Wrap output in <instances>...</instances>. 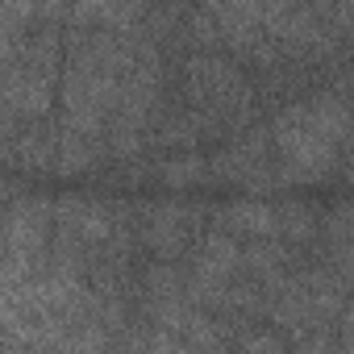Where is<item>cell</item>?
<instances>
[{"mask_svg": "<svg viewBox=\"0 0 354 354\" xmlns=\"http://www.w3.org/2000/svg\"><path fill=\"white\" fill-rule=\"evenodd\" d=\"M201 209H180V205H158V209H142L138 213V242L142 246H150L158 259H180L188 246H192V238H196V230H201Z\"/></svg>", "mask_w": 354, "mask_h": 354, "instance_id": "6da1fadb", "label": "cell"}, {"mask_svg": "<svg viewBox=\"0 0 354 354\" xmlns=\"http://www.w3.org/2000/svg\"><path fill=\"white\" fill-rule=\"evenodd\" d=\"M242 271V246L225 234H205L201 246H196V259H192V279H209V283H230L234 275Z\"/></svg>", "mask_w": 354, "mask_h": 354, "instance_id": "7a4b0ae2", "label": "cell"}, {"mask_svg": "<svg viewBox=\"0 0 354 354\" xmlns=\"http://www.w3.org/2000/svg\"><path fill=\"white\" fill-rule=\"evenodd\" d=\"M217 234H225L234 242L238 238H250V242L275 238V209L263 201H238L225 213H217Z\"/></svg>", "mask_w": 354, "mask_h": 354, "instance_id": "3957f363", "label": "cell"}, {"mask_svg": "<svg viewBox=\"0 0 354 354\" xmlns=\"http://www.w3.org/2000/svg\"><path fill=\"white\" fill-rule=\"evenodd\" d=\"M292 263H296V250L283 246L279 238H263V242L242 246V271H250L254 283H271V279L288 275Z\"/></svg>", "mask_w": 354, "mask_h": 354, "instance_id": "277c9868", "label": "cell"}, {"mask_svg": "<svg viewBox=\"0 0 354 354\" xmlns=\"http://www.w3.org/2000/svg\"><path fill=\"white\" fill-rule=\"evenodd\" d=\"M104 138H80V133H63L59 129V146H55V171L75 175V171H96L104 162Z\"/></svg>", "mask_w": 354, "mask_h": 354, "instance_id": "5b68a950", "label": "cell"}, {"mask_svg": "<svg viewBox=\"0 0 354 354\" xmlns=\"http://www.w3.org/2000/svg\"><path fill=\"white\" fill-rule=\"evenodd\" d=\"M275 238L283 242V246H308V242H317L321 238V217L308 209V205H300V201H288V205H279L275 209Z\"/></svg>", "mask_w": 354, "mask_h": 354, "instance_id": "8992f818", "label": "cell"}, {"mask_svg": "<svg viewBox=\"0 0 354 354\" xmlns=\"http://www.w3.org/2000/svg\"><path fill=\"white\" fill-rule=\"evenodd\" d=\"M154 175L162 184H171V188H188V184L209 180V158H201V154H171V158H162L154 167Z\"/></svg>", "mask_w": 354, "mask_h": 354, "instance_id": "52a82bcc", "label": "cell"}, {"mask_svg": "<svg viewBox=\"0 0 354 354\" xmlns=\"http://www.w3.org/2000/svg\"><path fill=\"white\" fill-rule=\"evenodd\" d=\"M234 354H288V342L271 329H246V333H238Z\"/></svg>", "mask_w": 354, "mask_h": 354, "instance_id": "ba28073f", "label": "cell"}]
</instances>
